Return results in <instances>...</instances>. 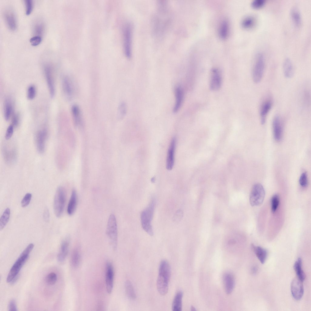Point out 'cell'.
<instances>
[{"label": "cell", "instance_id": "1", "mask_svg": "<svg viewBox=\"0 0 311 311\" xmlns=\"http://www.w3.org/2000/svg\"><path fill=\"white\" fill-rule=\"evenodd\" d=\"M34 246L33 244L30 243L21 253L8 273L6 279V281L7 282H11L18 275L20 271L28 259L29 254L33 249Z\"/></svg>", "mask_w": 311, "mask_h": 311}, {"label": "cell", "instance_id": "2", "mask_svg": "<svg viewBox=\"0 0 311 311\" xmlns=\"http://www.w3.org/2000/svg\"><path fill=\"white\" fill-rule=\"evenodd\" d=\"M155 202V198L152 197L148 206L143 210L141 214L142 227L144 230L151 236L153 234L151 223L153 217Z\"/></svg>", "mask_w": 311, "mask_h": 311}, {"label": "cell", "instance_id": "3", "mask_svg": "<svg viewBox=\"0 0 311 311\" xmlns=\"http://www.w3.org/2000/svg\"><path fill=\"white\" fill-rule=\"evenodd\" d=\"M106 233L113 249L117 248L118 227L116 219L113 214L110 215L107 222Z\"/></svg>", "mask_w": 311, "mask_h": 311}, {"label": "cell", "instance_id": "4", "mask_svg": "<svg viewBox=\"0 0 311 311\" xmlns=\"http://www.w3.org/2000/svg\"><path fill=\"white\" fill-rule=\"evenodd\" d=\"M66 193L64 188L59 187L55 193L53 202V208L55 215L60 217L63 214L65 204Z\"/></svg>", "mask_w": 311, "mask_h": 311}, {"label": "cell", "instance_id": "5", "mask_svg": "<svg viewBox=\"0 0 311 311\" xmlns=\"http://www.w3.org/2000/svg\"><path fill=\"white\" fill-rule=\"evenodd\" d=\"M265 67V60L264 55L259 53L255 56L252 71V77L255 83H259L261 80Z\"/></svg>", "mask_w": 311, "mask_h": 311}, {"label": "cell", "instance_id": "6", "mask_svg": "<svg viewBox=\"0 0 311 311\" xmlns=\"http://www.w3.org/2000/svg\"><path fill=\"white\" fill-rule=\"evenodd\" d=\"M170 275V270L165 269L159 270L157 287L159 292L161 295H165L168 292Z\"/></svg>", "mask_w": 311, "mask_h": 311}, {"label": "cell", "instance_id": "7", "mask_svg": "<svg viewBox=\"0 0 311 311\" xmlns=\"http://www.w3.org/2000/svg\"><path fill=\"white\" fill-rule=\"evenodd\" d=\"M265 195L264 189L261 184L256 183L252 186L250 195V202L252 206H257L263 202Z\"/></svg>", "mask_w": 311, "mask_h": 311}, {"label": "cell", "instance_id": "8", "mask_svg": "<svg viewBox=\"0 0 311 311\" xmlns=\"http://www.w3.org/2000/svg\"><path fill=\"white\" fill-rule=\"evenodd\" d=\"M132 28L129 23L126 24L123 31V46L125 54L126 57L130 58L132 54Z\"/></svg>", "mask_w": 311, "mask_h": 311}, {"label": "cell", "instance_id": "9", "mask_svg": "<svg viewBox=\"0 0 311 311\" xmlns=\"http://www.w3.org/2000/svg\"><path fill=\"white\" fill-rule=\"evenodd\" d=\"M44 71L50 94L53 97L55 94V87L51 65L48 63H45L44 66Z\"/></svg>", "mask_w": 311, "mask_h": 311}, {"label": "cell", "instance_id": "10", "mask_svg": "<svg viewBox=\"0 0 311 311\" xmlns=\"http://www.w3.org/2000/svg\"><path fill=\"white\" fill-rule=\"evenodd\" d=\"M302 282L297 278L294 279L291 282V293L293 298L296 300L300 299L303 295L304 289Z\"/></svg>", "mask_w": 311, "mask_h": 311}, {"label": "cell", "instance_id": "11", "mask_svg": "<svg viewBox=\"0 0 311 311\" xmlns=\"http://www.w3.org/2000/svg\"><path fill=\"white\" fill-rule=\"evenodd\" d=\"M221 84L222 77L219 70L216 68L212 69L210 75V89L213 91H217L220 88Z\"/></svg>", "mask_w": 311, "mask_h": 311}, {"label": "cell", "instance_id": "12", "mask_svg": "<svg viewBox=\"0 0 311 311\" xmlns=\"http://www.w3.org/2000/svg\"><path fill=\"white\" fill-rule=\"evenodd\" d=\"M3 16L9 28L12 31L15 30L17 24L15 16L13 10L10 8H6L4 12Z\"/></svg>", "mask_w": 311, "mask_h": 311}, {"label": "cell", "instance_id": "13", "mask_svg": "<svg viewBox=\"0 0 311 311\" xmlns=\"http://www.w3.org/2000/svg\"><path fill=\"white\" fill-rule=\"evenodd\" d=\"M105 277L107 291L110 294L113 286L114 272L112 265L110 262H108L106 264Z\"/></svg>", "mask_w": 311, "mask_h": 311}, {"label": "cell", "instance_id": "14", "mask_svg": "<svg viewBox=\"0 0 311 311\" xmlns=\"http://www.w3.org/2000/svg\"><path fill=\"white\" fill-rule=\"evenodd\" d=\"M71 80L68 76H65L62 81V87L64 95L68 100H71L74 94L73 86Z\"/></svg>", "mask_w": 311, "mask_h": 311}, {"label": "cell", "instance_id": "15", "mask_svg": "<svg viewBox=\"0 0 311 311\" xmlns=\"http://www.w3.org/2000/svg\"><path fill=\"white\" fill-rule=\"evenodd\" d=\"M176 145V139L173 138L170 143L166 157V168L169 170H171L173 166Z\"/></svg>", "mask_w": 311, "mask_h": 311}, {"label": "cell", "instance_id": "16", "mask_svg": "<svg viewBox=\"0 0 311 311\" xmlns=\"http://www.w3.org/2000/svg\"><path fill=\"white\" fill-rule=\"evenodd\" d=\"M272 128L274 138L277 141H280L282 135L283 128L281 120L278 115H276L272 121Z\"/></svg>", "mask_w": 311, "mask_h": 311}, {"label": "cell", "instance_id": "17", "mask_svg": "<svg viewBox=\"0 0 311 311\" xmlns=\"http://www.w3.org/2000/svg\"><path fill=\"white\" fill-rule=\"evenodd\" d=\"M47 135V131L45 129L39 131L36 136V143L38 151L43 153L45 149V142Z\"/></svg>", "mask_w": 311, "mask_h": 311}, {"label": "cell", "instance_id": "18", "mask_svg": "<svg viewBox=\"0 0 311 311\" xmlns=\"http://www.w3.org/2000/svg\"><path fill=\"white\" fill-rule=\"evenodd\" d=\"M223 279L225 292L228 294H230L234 287V276L231 272H227L224 275Z\"/></svg>", "mask_w": 311, "mask_h": 311}, {"label": "cell", "instance_id": "19", "mask_svg": "<svg viewBox=\"0 0 311 311\" xmlns=\"http://www.w3.org/2000/svg\"><path fill=\"white\" fill-rule=\"evenodd\" d=\"M176 101L173 108V112L176 113L178 112L181 106L183 98V91L181 87L176 86L175 89Z\"/></svg>", "mask_w": 311, "mask_h": 311}, {"label": "cell", "instance_id": "20", "mask_svg": "<svg viewBox=\"0 0 311 311\" xmlns=\"http://www.w3.org/2000/svg\"><path fill=\"white\" fill-rule=\"evenodd\" d=\"M69 244L70 239L68 237L65 238L62 242L57 256L59 261L62 262L65 260L68 253Z\"/></svg>", "mask_w": 311, "mask_h": 311}, {"label": "cell", "instance_id": "21", "mask_svg": "<svg viewBox=\"0 0 311 311\" xmlns=\"http://www.w3.org/2000/svg\"><path fill=\"white\" fill-rule=\"evenodd\" d=\"M283 70L285 76L287 78H292L294 74V67L291 60L286 58L284 60L283 63Z\"/></svg>", "mask_w": 311, "mask_h": 311}, {"label": "cell", "instance_id": "22", "mask_svg": "<svg viewBox=\"0 0 311 311\" xmlns=\"http://www.w3.org/2000/svg\"><path fill=\"white\" fill-rule=\"evenodd\" d=\"M272 105V102L269 100L265 101L262 103L260 111L261 122L262 125L265 123L267 115L271 108Z\"/></svg>", "mask_w": 311, "mask_h": 311}, {"label": "cell", "instance_id": "23", "mask_svg": "<svg viewBox=\"0 0 311 311\" xmlns=\"http://www.w3.org/2000/svg\"><path fill=\"white\" fill-rule=\"evenodd\" d=\"M77 197L76 190H72L71 197L67 207V213L70 215H73L75 212L77 204Z\"/></svg>", "mask_w": 311, "mask_h": 311}, {"label": "cell", "instance_id": "24", "mask_svg": "<svg viewBox=\"0 0 311 311\" xmlns=\"http://www.w3.org/2000/svg\"><path fill=\"white\" fill-rule=\"evenodd\" d=\"M71 113L73 122L76 127L81 125L82 118L80 109L78 105L74 104L71 107Z\"/></svg>", "mask_w": 311, "mask_h": 311}, {"label": "cell", "instance_id": "25", "mask_svg": "<svg viewBox=\"0 0 311 311\" xmlns=\"http://www.w3.org/2000/svg\"><path fill=\"white\" fill-rule=\"evenodd\" d=\"M251 248L261 263L264 264L265 261L267 256V251L265 249L253 244L251 245Z\"/></svg>", "mask_w": 311, "mask_h": 311}, {"label": "cell", "instance_id": "26", "mask_svg": "<svg viewBox=\"0 0 311 311\" xmlns=\"http://www.w3.org/2000/svg\"><path fill=\"white\" fill-rule=\"evenodd\" d=\"M290 15L294 24L297 27L299 26L302 22V17L300 11L298 7L294 5L290 10Z\"/></svg>", "mask_w": 311, "mask_h": 311}, {"label": "cell", "instance_id": "27", "mask_svg": "<svg viewBox=\"0 0 311 311\" xmlns=\"http://www.w3.org/2000/svg\"><path fill=\"white\" fill-rule=\"evenodd\" d=\"M183 292L179 291L176 294L172 304V309L173 311H181L182 309V299Z\"/></svg>", "mask_w": 311, "mask_h": 311}, {"label": "cell", "instance_id": "28", "mask_svg": "<svg viewBox=\"0 0 311 311\" xmlns=\"http://www.w3.org/2000/svg\"><path fill=\"white\" fill-rule=\"evenodd\" d=\"M13 112V105L11 99L8 97L5 98L4 107V115L5 119L8 121L10 119Z\"/></svg>", "mask_w": 311, "mask_h": 311}, {"label": "cell", "instance_id": "29", "mask_svg": "<svg viewBox=\"0 0 311 311\" xmlns=\"http://www.w3.org/2000/svg\"><path fill=\"white\" fill-rule=\"evenodd\" d=\"M294 268L297 278L302 282L305 279V275L302 268V260L301 258H298L295 262Z\"/></svg>", "mask_w": 311, "mask_h": 311}, {"label": "cell", "instance_id": "30", "mask_svg": "<svg viewBox=\"0 0 311 311\" xmlns=\"http://www.w3.org/2000/svg\"><path fill=\"white\" fill-rule=\"evenodd\" d=\"M45 29L44 24L42 20H37L33 25L32 30L34 36L42 37L44 33Z\"/></svg>", "mask_w": 311, "mask_h": 311}, {"label": "cell", "instance_id": "31", "mask_svg": "<svg viewBox=\"0 0 311 311\" xmlns=\"http://www.w3.org/2000/svg\"><path fill=\"white\" fill-rule=\"evenodd\" d=\"M10 215V209L6 208L3 212L0 219V230H3L8 223Z\"/></svg>", "mask_w": 311, "mask_h": 311}, {"label": "cell", "instance_id": "32", "mask_svg": "<svg viewBox=\"0 0 311 311\" xmlns=\"http://www.w3.org/2000/svg\"><path fill=\"white\" fill-rule=\"evenodd\" d=\"M125 287L127 296L131 299H135L136 298L135 291L132 283L129 281L127 280L125 282Z\"/></svg>", "mask_w": 311, "mask_h": 311}, {"label": "cell", "instance_id": "33", "mask_svg": "<svg viewBox=\"0 0 311 311\" xmlns=\"http://www.w3.org/2000/svg\"><path fill=\"white\" fill-rule=\"evenodd\" d=\"M228 32V24L227 22L223 21L221 23L219 29V34L223 39L225 38L227 36Z\"/></svg>", "mask_w": 311, "mask_h": 311}, {"label": "cell", "instance_id": "34", "mask_svg": "<svg viewBox=\"0 0 311 311\" xmlns=\"http://www.w3.org/2000/svg\"><path fill=\"white\" fill-rule=\"evenodd\" d=\"M80 258V254L79 250L77 249H74L72 253L71 258V263L74 267L76 268L78 266Z\"/></svg>", "mask_w": 311, "mask_h": 311}, {"label": "cell", "instance_id": "35", "mask_svg": "<svg viewBox=\"0 0 311 311\" xmlns=\"http://www.w3.org/2000/svg\"><path fill=\"white\" fill-rule=\"evenodd\" d=\"M254 18L251 16L245 17L242 20L241 25L245 28L248 29L252 27L255 24Z\"/></svg>", "mask_w": 311, "mask_h": 311}, {"label": "cell", "instance_id": "36", "mask_svg": "<svg viewBox=\"0 0 311 311\" xmlns=\"http://www.w3.org/2000/svg\"><path fill=\"white\" fill-rule=\"evenodd\" d=\"M127 111V106L125 103L122 102L119 105L117 113L118 118L122 119L125 116Z\"/></svg>", "mask_w": 311, "mask_h": 311}, {"label": "cell", "instance_id": "37", "mask_svg": "<svg viewBox=\"0 0 311 311\" xmlns=\"http://www.w3.org/2000/svg\"><path fill=\"white\" fill-rule=\"evenodd\" d=\"M57 279L56 274L54 272H52L48 274L45 278V282L49 285H53L56 282Z\"/></svg>", "mask_w": 311, "mask_h": 311}, {"label": "cell", "instance_id": "38", "mask_svg": "<svg viewBox=\"0 0 311 311\" xmlns=\"http://www.w3.org/2000/svg\"><path fill=\"white\" fill-rule=\"evenodd\" d=\"M279 202V197L277 194L274 195L271 200V210L272 212H275L277 210Z\"/></svg>", "mask_w": 311, "mask_h": 311}, {"label": "cell", "instance_id": "39", "mask_svg": "<svg viewBox=\"0 0 311 311\" xmlns=\"http://www.w3.org/2000/svg\"><path fill=\"white\" fill-rule=\"evenodd\" d=\"M36 90L35 86L32 85H30L27 89V97L29 100L33 99L36 96Z\"/></svg>", "mask_w": 311, "mask_h": 311}, {"label": "cell", "instance_id": "40", "mask_svg": "<svg viewBox=\"0 0 311 311\" xmlns=\"http://www.w3.org/2000/svg\"><path fill=\"white\" fill-rule=\"evenodd\" d=\"M24 1L26 7V15H29L31 14L33 9V1L31 0H26Z\"/></svg>", "mask_w": 311, "mask_h": 311}, {"label": "cell", "instance_id": "41", "mask_svg": "<svg viewBox=\"0 0 311 311\" xmlns=\"http://www.w3.org/2000/svg\"><path fill=\"white\" fill-rule=\"evenodd\" d=\"M32 197V195L29 193L26 194L21 202V205L23 207L27 206L29 203Z\"/></svg>", "mask_w": 311, "mask_h": 311}, {"label": "cell", "instance_id": "42", "mask_svg": "<svg viewBox=\"0 0 311 311\" xmlns=\"http://www.w3.org/2000/svg\"><path fill=\"white\" fill-rule=\"evenodd\" d=\"M299 183L300 185L303 187H306L307 186V175L306 172H303L301 175L299 179Z\"/></svg>", "mask_w": 311, "mask_h": 311}, {"label": "cell", "instance_id": "43", "mask_svg": "<svg viewBox=\"0 0 311 311\" xmlns=\"http://www.w3.org/2000/svg\"><path fill=\"white\" fill-rule=\"evenodd\" d=\"M265 0H253L251 3L252 7L255 8H259L262 7L265 4Z\"/></svg>", "mask_w": 311, "mask_h": 311}, {"label": "cell", "instance_id": "44", "mask_svg": "<svg viewBox=\"0 0 311 311\" xmlns=\"http://www.w3.org/2000/svg\"><path fill=\"white\" fill-rule=\"evenodd\" d=\"M42 37L34 36L30 39V42L32 46H36L39 45L41 42Z\"/></svg>", "mask_w": 311, "mask_h": 311}, {"label": "cell", "instance_id": "45", "mask_svg": "<svg viewBox=\"0 0 311 311\" xmlns=\"http://www.w3.org/2000/svg\"><path fill=\"white\" fill-rule=\"evenodd\" d=\"M14 127L10 125L8 128L5 135V138L7 140L9 139L12 137Z\"/></svg>", "mask_w": 311, "mask_h": 311}, {"label": "cell", "instance_id": "46", "mask_svg": "<svg viewBox=\"0 0 311 311\" xmlns=\"http://www.w3.org/2000/svg\"><path fill=\"white\" fill-rule=\"evenodd\" d=\"M8 309L9 311H17L18 310L16 302L15 300L12 299L9 301L8 305Z\"/></svg>", "mask_w": 311, "mask_h": 311}, {"label": "cell", "instance_id": "47", "mask_svg": "<svg viewBox=\"0 0 311 311\" xmlns=\"http://www.w3.org/2000/svg\"><path fill=\"white\" fill-rule=\"evenodd\" d=\"M12 125L14 127H16L19 123V116L18 114H15L12 118Z\"/></svg>", "mask_w": 311, "mask_h": 311}, {"label": "cell", "instance_id": "48", "mask_svg": "<svg viewBox=\"0 0 311 311\" xmlns=\"http://www.w3.org/2000/svg\"><path fill=\"white\" fill-rule=\"evenodd\" d=\"M43 218L44 220L46 222H48L49 220V211L48 209L47 208H46L44 210L43 213Z\"/></svg>", "mask_w": 311, "mask_h": 311}, {"label": "cell", "instance_id": "49", "mask_svg": "<svg viewBox=\"0 0 311 311\" xmlns=\"http://www.w3.org/2000/svg\"><path fill=\"white\" fill-rule=\"evenodd\" d=\"M251 272L253 274H255L257 272L258 268L255 266H253L251 269Z\"/></svg>", "mask_w": 311, "mask_h": 311}, {"label": "cell", "instance_id": "50", "mask_svg": "<svg viewBox=\"0 0 311 311\" xmlns=\"http://www.w3.org/2000/svg\"><path fill=\"white\" fill-rule=\"evenodd\" d=\"M236 241L234 239H231L229 240L228 242V244L230 245L234 244L236 243Z\"/></svg>", "mask_w": 311, "mask_h": 311}, {"label": "cell", "instance_id": "51", "mask_svg": "<svg viewBox=\"0 0 311 311\" xmlns=\"http://www.w3.org/2000/svg\"><path fill=\"white\" fill-rule=\"evenodd\" d=\"M191 310H192V311H195V310H196L195 308L193 306H191Z\"/></svg>", "mask_w": 311, "mask_h": 311}, {"label": "cell", "instance_id": "52", "mask_svg": "<svg viewBox=\"0 0 311 311\" xmlns=\"http://www.w3.org/2000/svg\"><path fill=\"white\" fill-rule=\"evenodd\" d=\"M155 181V178L154 177H153L151 179V181L152 182H154Z\"/></svg>", "mask_w": 311, "mask_h": 311}]
</instances>
